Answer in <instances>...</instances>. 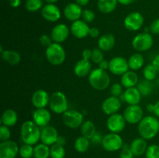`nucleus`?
Instances as JSON below:
<instances>
[{
	"label": "nucleus",
	"instance_id": "obj_9",
	"mask_svg": "<svg viewBox=\"0 0 159 158\" xmlns=\"http://www.w3.org/2000/svg\"><path fill=\"white\" fill-rule=\"evenodd\" d=\"M123 116L127 123L135 125L139 123L144 118V112L139 105H131L125 108Z\"/></svg>",
	"mask_w": 159,
	"mask_h": 158
},
{
	"label": "nucleus",
	"instance_id": "obj_25",
	"mask_svg": "<svg viewBox=\"0 0 159 158\" xmlns=\"http://www.w3.org/2000/svg\"><path fill=\"white\" fill-rule=\"evenodd\" d=\"M121 76L120 84L124 88H133L138 84V75L134 71H128Z\"/></svg>",
	"mask_w": 159,
	"mask_h": 158
},
{
	"label": "nucleus",
	"instance_id": "obj_7",
	"mask_svg": "<svg viewBox=\"0 0 159 158\" xmlns=\"http://www.w3.org/2000/svg\"><path fill=\"white\" fill-rule=\"evenodd\" d=\"M102 147L108 152H115L120 150L124 145V141L119 133H110L103 136Z\"/></svg>",
	"mask_w": 159,
	"mask_h": 158
},
{
	"label": "nucleus",
	"instance_id": "obj_43",
	"mask_svg": "<svg viewBox=\"0 0 159 158\" xmlns=\"http://www.w3.org/2000/svg\"><path fill=\"white\" fill-rule=\"evenodd\" d=\"M82 20H84L85 23H90L94 21L96 15H95V13L93 12V11H92L91 9H85L82 12Z\"/></svg>",
	"mask_w": 159,
	"mask_h": 158
},
{
	"label": "nucleus",
	"instance_id": "obj_17",
	"mask_svg": "<svg viewBox=\"0 0 159 158\" xmlns=\"http://www.w3.org/2000/svg\"><path fill=\"white\" fill-rule=\"evenodd\" d=\"M58 136L57 130L54 126L47 125V126L42 128L40 141L43 144H46L48 146H52L57 143Z\"/></svg>",
	"mask_w": 159,
	"mask_h": 158
},
{
	"label": "nucleus",
	"instance_id": "obj_14",
	"mask_svg": "<svg viewBox=\"0 0 159 158\" xmlns=\"http://www.w3.org/2000/svg\"><path fill=\"white\" fill-rule=\"evenodd\" d=\"M20 152L18 144L12 140L1 142L0 158H16Z\"/></svg>",
	"mask_w": 159,
	"mask_h": 158
},
{
	"label": "nucleus",
	"instance_id": "obj_35",
	"mask_svg": "<svg viewBox=\"0 0 159 158\" xmlns=\"http://www.w3.org/2000/svg\"><path fill=\"white\" fill-rule=\"evenodd\" d=\"M158 72V71L155 69L153 64H148L147 66L144 67V70H143V75H144V79L152 81L156 78Z\"/></svg>",
	"mask_w": 159,
	"mask_h": 158
},
{
	"label": "nucleus",
	"instance_id": "obj_49",
	"mask_svg": "<svg viewBox=\"0 0 159 158\" xmlns=\"http://www.w3.org/2000/svg\"><path fill=\"white\" fill-rule=\"evenodd\" d=\"M99 34H100V32H99V29L97 27H91L89 29V35L93 37V38H96V37H99Z\"/></svg>",
	"mask_w": 159,
	"mask_h": 158
},
{
	"label": "nucleus",
	"instance_id": "obj_37",
	"mask_svg": "<svg viewBox=\"0 0 159 158\" xmlns=\"http://www.w3.org/2000/svg\"><path fill=\"white\" fill-rule=\"evenodd\" d=\"M50 148L51 158H64L65 156V150L62 146L55 143L51 146Z\"/></svg>",
	"mask_w": 159,
	"mask_h": 158
},
{
	"label": "nucleus",
	"instance_id": "obj_57",
	"mask_svg": "<svg viewBox=\"0 0 159 158\" xmlns=\"http://www.w3.org/2000/svg\"><path fill=\"white\" fill-rule=\"evenodd\" d=\"M154 108H155V105L153 104H148L147 105V110L151 112H154Z\"/></svg>",
	"mask_w": 159,
	"mask_h": 158
},
{
	"label": "nucleus",
	"instance_id": "obj_34",
	"mask_svg": "<svg viewBox=\"0 0 159 158\" xmlns=\"http://www.w3.org/2000/svg\"><path fill=\"white\" fill-rule=\"evenodd\" d=\"M138 89L141 92V95L142 96H147L150 94L153 91V85H152V81H148L146 79L141 81V82L138 84L137 86Z\"/></svg>",
	"mask_w": 159,
	"mask_h": 158
},
{
	"label": "nucleus",
	"instance_id": "obj_15",
	"mask_svg": "<svg viewBox=\"0 0 159 158\" xmlns=\"http://www.w3.org/2000/svg\"><path fill=\"white\" fill-rule=\"evenodd\" d=\"M41 15L47 21L55 23L61 19V12L60 9L56 5L53 3H48L42 8Z\"/></svg>",
	"mask_w": 159,
	"mask_h": 158
},
{
	"label": "nucleus",
	"instance_id": "obj_56",
	"mask_svg": "<svg viewBox=\"0 0 159 158\" xmlns=\"http://www.w3.org/2000/svg\"><path fill=\"white\" fill-rule=\"evenodd\" d=\"M154 114H155L157 117H159V100L155 104V108H154Z\"/></svg>",
	"mask_w": 159,
	"mask_h": 158
},
{
	"label": "nucleus",
	"instance_id": "obj_1",
	"mask_svg": "<svg viewBox=\"0 0 159 158\" xmlns=\"http://www.w3.org/2000/svg\"><path fill=\"white\" fill-rule=\"evenodd\" d=\"M41 129L34 121L26 120L20 127V136L24 143L34 145L40 140Z\"/></svg>",
	"mask_w": 159,
	"mask_h": 158
},
{
	"label": "nucleus",
	"instance_id": "obj_33",
	"mask_svg": "<svg viewBox=\"0 0 159 158\" xmlns=\"http://www.w3.org/2000/svg\"><path fill=\"white\" fill-rule=\"evenodd\" d=\"M90 145L89 139L86 138L85 136H79L75 141L74 147L75 149L79 153H85L88 150Z\"/></svg>",
	"mask_w": 159,
	"mask_h": 158
},
{
	"label": "nucleus",
	"instance_id": "obj_52",
	"mask_svg": "<svg viewBox=\"0 0 159 158\" xmlns=\"http://www.w3.org/2000/svg\"><path fill=\"white\" fill-rule=\"evenodd\" d=\"M152 64H153V66L155 67V69L159 72V54L155 56V57L153 59V60H152Z\"/></svg>",
	"mask_w": 159,
	"mask_h": 158
},
{
	"label": "nucleus",
	"instance_id": "obj_5",
	"mask_svg": "<svg viewBox=\"0 0 159 158\" xmlns=\"http://www.w3.org/2000/svg\"><path fill=\"white\" fill-rule=\"evenodd\" d=\"M50 109L56 114H63L68 110V102L66 95L60 91H54L50 97Z\"/></svg>",
	"mask_w": 159,
	"mask_h": 158
},
{
	"label": "nucleus",
	"instance_id": "obj_20",
	"mask_svg": "<svg viewBox=\"0 0 159 158\" xmlns=\"http://www.w3.org/2000/svg\"><path fill=\"white\" fill-rule=\"evenodd\" d=\"M51 119V115L49 110L47 108H36L33 112V121L40 127H45L48 125Z\"/></svg>",
	"mask_w": 159,
	"mask_h": 158
},
{
	"label": "nucleus",
	"instance_id": "obj_21",
	"mask_svg": "<svg viewBox=\"0 0 159 158\" xmlns=\"http://www.w3.org/2000/svg\"><path fill=\"white\" fill-rule=\"evenodd\" d=\"M82 6L78 5L77 3H69L67 5L64 9V15L68 20L75 22L76 20H80L82 17Z\"/></svg>",
	"mask_w": 159,
	"mask_h": 158
},
{
	"label": "nucleus",
	"instance_id": "obj_30",
	"mask_svg": "<svg viewBox=\"0 0 159 158\" xmlns=\"http://www.w3.org/2000/svg\"><path fill=\"white\" fill-rule=\"evenodd\" d=\"M127 60H128L129 68L132 71H138L141 69L144 64V57L140 53L132 54Z\"/></svg>",
	"mask_w": 159,
	"mask_h": 158
},
{
	"label": "nucleus",
	"instance_id": "obj_24",
	"mask_svg": "<svg viewBox=\"0 0 159 158\" xmlns=\"http://www.w3.org/2000/svg\"><path fill=\"white\" fill-rule=\"evenodd\" d=\"M115 37L113 34L107 33L101 36L98 40V47L102 51H110L115 46Z\"/></svg>",
	"mask_w": 159,
	"mask_h": 158
},
{
	"label": "nucleus",
	"instance_id": "obj_22",
	"mask_svg": "<svg viewBox=\"0 0 159 158\" xmlns=\"http://www.w3.org/2000/svg\"><path fill=\"white\" fill-rule=\"evenodd\" d=\"M141 94L136 87L129 88L124 91L122 98L129 105H138L141 100Z\"/></svg>",
	"mask_w": 159,
	"mask_h": 158
},
{
	"label": "nucleus",
	"instance_id": "obj_45",
	"mask_svg": "<svg viewBox=\"0 0 159 158\" xmlns=\"http://www.w3.org/2000/svg\"><path fill=\"white\" fill-rule=\"evenodd\" d=\"M39 41H40V43L42 46L46 48L53 43L52 38H51V36L48 35V34H43V35L40 36Z\"/></svg>",
	"mask_w": 159,
	"mask_h": 158
},
{
	"label": "nucleus",
	"instance_id": "obj_55",
	"mask_svg": "<svg viewBox=\"0 0 159 158\" xmlns=\"http://www.w3.org/2000/svg\"><path fill=\"white\" fill-rule=\"evenodd\" d=\"M118 2L120 3L121 5H124V6H127L131 3H133L135 0H117Z\"/></svg>",
	"mask_w": 159,
	"mask_h": 158
},
{
	"label": "nucleus",
	"instance_id": "obj_3",
	"mask_svg": "<svg viewBox=\"0 0 159 158\" xmlns=\"http://www.w3.org/2000/svg\"><path fill=\"white\" fill-rule=\"evenodd\" d=\"M89 82L94 89L103 91L110 86V77L107 71L98 68L90 72L89 75Z\"/></svg>",
	"mask_w": 159,
	"mask_h": 158
},
{
	"label": "nucleus",
	"instance_id": "obj_46",
	"mask_svg": "<svg viewBox=\"0 0 159 158\" xmlns=\"http://www.w3.org/2000/svg\"><path fill=\"white\" fill-rule=\"evenodd\" d=\"M102 139H103V136H102V134L98 133V132H96V134H95L94 136L89 139V140H90V143L95 144V145H97V144L102 143Z\"/></svg>",
	"mask_w": 159,
	"mask_h": 158
},
{
	"label": "nucleus",
	"instance_id": "obj_18",
	"mask_svg": "<svg viewBox=\"0 0 159 158\" xmlns=\"http://www.w3.org/2000/svg\"><path fill=\"white\" fill-rule=\"evenodd\" d=\"M89 26L84 20H76L72 22L70 27L71 34L78 39L85 38L89 33Z\"/></svg>",
	"mask_w": 159,
	"mask_h": 158
},
{
	"label": "nucleus",
	"instance_id": "obj_26",
	"mask_svg": "<svg viewBox=\"0 0 159 158\" xmlns=\"http://www.w3.org/2000/svg\"><path fill=\"white\" fill-rule=\"evenodd\" d=\"M130 146L134 155L136 156H142L144 153H145L148 148L146 139H143L142 137H138L134 139Z\"/></svg>",
	"mask_w": 159,
	"mask_h": 158
},
{
	"label": "nucleus",
	"instance_id": "obj_8",
	"mask_svg": "<svg viewBox=\"0 0 159 158\" xmlns=\"http://www.w3.org/2000/svg\"><path fill=\"white\" fill-rule=\"evenodd\" d=\"M62 122L70 129H77L81 127L84 122L82 113L77 110H68L62 114Z\"/></svg>",
	"mask_w": 159,
	"mask_h": 158
},
{
	"label": "nucleus",
	"instance_id": "obj_28",
	"mask_svg": "<svg viewBox=\"0 0 159 158\" xmlns=\"http://www.w3.org/2000/svg\"><path fill=\"white\" fill-rule=\"evenodd\" d=\"M1 57L5 62L12 66L18 64L21 61V56L17 51L15 50H2L1 49Z\"/></svg>",
	"mask_w": 159,
	"mask_h": 158
},
{
	"label": "nucleus",
	"instance_id": "obj_54",
	"mask_svg": "<svg viewBox=\"0 0 159 158\" xmlns=\"http://www.w3.org/2000/svg\"><path fill=\"white\" fill-rule=\"evenodd\" d=\"M89 0H75V3L79 5L80 6H85L89 4Z\"/></svg>",
	"mask_w": 159,
	"mask_h": 158
},
{
	"label": "nucleus",
	"instance_id": "obj_6",
	"mask_svg": "<svg viewBox=\"0 0 159 158\" xmlns=\"http://www.w3.org/2000/svg\"><path fill=\"white\" fill-rule=\"evenodd\" d=\"M153 37L147 32L138 34L132 40L133 48L139 52H144L150 50L153 46Z\"/></svg>",
	"mask_w": 159,
	"mask_h": 158
},
{
	"label": "nucleus",
	"instance_id": "obj_12",
	"mask_svg": "<svg viewBox=\"0 0 159 158\" xmlns=\"http://www.w3.org/2000/svg\"><path fill=\"white\" fill-rule=\"evenodd\" d=\"M128 60L123 57H115L110 60L109 71L115 75H123L128 71Z\"/></svg>",
	"mask_w": 159,
	"mask_h": 158
},
{
	"label": "nucleus",
	"instance_id": "obj_40",
	"mask_svg": "<svg viewBox=\"0 0 159 158\" xmlns=\"http://www.w3.org/2000/svg\"><path fill=\"white\" fill-rule=\"evenodd\" d=\"M104 60V55L102 50L99 49V47L94 48L93 50V54H92L91 60L95 64H99L101 61Z\"/></svg>",
	"mask_w": 159,
	"mask_h": 158
},
{
	"label": "nucleus",
	"instance_id": "obj_38",
	"mask_svg": "<svg viewBox=\"0 0 159 158\" xmlns=\"http://www.w3.org/2000/svg\"><path fill=\"white\" fill-rule=\"evenodd\" d=\"M34 147L32 145L24 143L20 147L19 153L22 158H31L34 156Z\"/></svg>",
	"mask_w": 159,
	"mask_h": 158
},
{
	"label": "nucleus",
	"instance_id": "obj_2",
	"mask_svg": "<svg viewBox=\"0 0 159 158\" xmlns=\"http://www.w3.org/2000/svg\"><path fill=\"white\" fill-rule=\"evenodd\" d=\"M138 133L144 139H152L159 133V121L152 116H144L138 123Z\"/></svg>",
	"mask_w": 159,
	"mask_h": 158
},
{
	"label": "nucleus",
	"instance_id": "obj_11",
	"mask_svg": "<svg viewBox=\"0 0 159 158\" xmlns=\"http://www.w3.org/2000/svg\"><path fill=\"white\" fill-rule=\"evenodd\" d=\"M126 122H127L123 115L115 113L109 116L107 120V126L110 133H120L125 128Z\"/></svg>",
	"mask_w": 159,
	"mask_h": 158
},
{
	"label": "nucleus",
	"instance_id": "obj_47",
	"mask_svg": "<svg viewBox=\"0 0 159 158\" xmlns=\"http://www.w3.org/2000/svg\"><path fill=\"white\" fill-rule=\"evenodd\" d=\"M150 31L153 34H159V19H156L150 25Z\"/></svg>",
	"mask_w": 159,
	"mask_h": 158
},
{
	"label": "nucleus",
	"instance_id": "obj_10",
	"mask_svg": "<svg viewBox=\"0 0 159 158\" xmlns=\"http://www.w3.org/2000/svg\"><path fill=\"white\" fill-rule=\"evenodd\" d=\"M144 19L142 14L139 12H133L125 17L124 21V26L128 30L135 32L141 29L144 24Z\"/></svg>",
	"mask_w": 159,
	"mask_h": 158
},
{
	"label": "nucleus",
	"instance_id": "obj_32",
	"mask_svg": "<svg viewBox=\"0 0 159 158\" xmlns=\"http://www.w3.org/2000/svg\"><path fill=\"white\" fill-rule=\"evenodd\" d=\"M49 156H51V148L49 146L41 143L34 147V158H48Z\"/></svg>",
	"mask_w": 159,
	"mask_h": 158
},
{
	"label": "nucleus",
	"instance_id": "obj_27",
	"mask_svg": "<svg viewBox=\"0 0 159 158\" xmlns=\"http://www.w3.org/2000/svg\"><path fill=\"white\" fill-rule=\"evenodd\" d=\"M18 121V115L15 110L12 108H8L3 112L1 117V122L2 125L8 127L15 125Z\"/></svg>",
	"mask_w": 159,
	"mask_h": 158
},
{
	"label": "nucleus",
	"instance_id": "obj_51",
	"mask_svg": "<svg viewBox=\"0 0 159 158\" xmlns=\"http://www.w3.org/2000/svg\"><path fill=\"white\" fill-rule=\"evenodd\" d=\"M9 3L11 7L17 8L21 4V0H9Z\"/></svg>",
	"mask_w": 159,
	"mask_h": 158
},
{
	"label": "nucleus",
	"instance_id": "obj_50",
	"mask_svg": "<svg viewBox=\"0 0 159 158\" xmlns=\"http://www.w3.org/2000/svg\"><path fill=\"white\" fill-rule=\"evenodd\" d=\"M109 64H110V61H107V60L104 59L99 64V68L103 70V71H107V69H109Z\"/></svg>",
	"mask_w": 159,
	"mask_h": 158
},
{
	"label": "nucleus",
	"instance_id": "obj_16",
	"mask_svg": "<svg viewBox=\"0 0 159 158\" xmlns=\"http://www.w3.org/2000/svg\"><path fill=\"white\" fill-rule=\"evenodd\" d=\"M121 108V101L118 97L110 96L107 98L102 103V110L106 115H111L117 113Z\"/></svg>",
	"mask_w": 159,
	"mask_h": 158
},
{
	"label": "nucleus",
	"instance_id": "obj_4",
	"mask_svg": "<svg viewBox=\"0 0 159 158\" xmlns=\"http://www.w3.org/2000/svg\"><path fill=\"white\" fill-rule=\"evenodd\" d=\"M45 56L51 64L58 66L65 62L66 53L61 43H53L45 50Z\"/></svg>",
	"mask_w": 159,
	"mask_h": 158
},
{
	"label": "nucleus",
	"instance_id": "obj_13",
	"mask_svg": "<svg viewBox=\"0 0 159 158\" xmlns=\"http://www.w3.org/2000/svg\"><path fill=\"white\" fill-rule=\"evenodd\" d=\"M70 28L65 23H59L53 27L51 32V37L54 43H61L68 39L69 36Z\"/></svg>",
	"mask_w": 159,
	"mask_h": 158
},
{
	"label": "nucleus",
	"instance_id": "obj_23",
	"mask_svg": "<svg viewBox=\"0 0 159 158\" xmlns=\"http://www.w3.org/2000/svg\"><path fill=\"white\" fill-rule=\"evenodd\" d=\"M92 71V64L89 60L82 59L75 64L74 67V73L79 77H86L89 75Z\"/></svg>",
	"mask_w": 159,
	"mask_h": 158
},
{
	"label": "nucleus",
	"instance_id": "obj_42",
	"mask_svg": "<svg viewBox=\"0 0 159 158\" xmlns=\"http://www.w3.org/2000/svg\"><path fill=\"white\" fill-rule=\"evenodd\" d=\"M11 132L9 127L2 124V125L0 126V140L2 142L9 140Z\"/></svg>",
	"mask_w": 159,
	"mask_h": 158
},
{
	"label": "nucleus",
	"instance_id": "obj_58",
	"mask_svg": "<svg viewBox=\"0 0 159 158\" xmlns=\"http://www.w3.org/2000/svg\"><path fill=\"white\" fill-rule=\"evenodd\" d=\"M45 2H47L48 3H53L54 4V2H57L58 0H44Z\"/></svg>",
	"mask_w": 159,
	"mask_h": 158
},
{
	"label": "nucleus",
	"instance_id": "obj_41",
	"mask_svg": "<svg viewBox=\"0 0 159 158\" xmlns=\"http://www.w3.org/2000/svg\"><path fill=\"white\" fill-rule=\"evenodd\" d=\"M120 158H134V153L130 149V146L127 143H124L122 148L120 149Z\"/></svg>",
	"mask_w": 159,
	"mask_h": 158
},
{
	"label": "nucleus",
	"instance_id": "obj_29",
	"mask_svg": "<svg viewBox=\"0 0 159 158\" xmlns=\"http://www.w3.org/2000/svg\"><path fill=\"white\" fill-rule=\"evenodd\" d=\"M117 3V0H98L97 6L102 13L109 14L116 9Z\"/></svg>",
	"mask_w": 159,
	"mask_h": 158
},
{
	"label": "nucleus",
	"instance_id": "obj_19",
	"mask_svg": "<svg viewBox=\"0 0 159 158\" xmlns=\"http://www.w3.org/2000/svg\"><path fill=\"white\" fill-rule=\"evenodd\" d=\"M50 97L51 96L48 91L43 89H39L33 94L31 102L36 108H43L49 105Z\"/></svg>",
	"mask_w": 159,
	"mask_h": 158
},
{
	"label": "nucleus",
	"instance_id": "obj_44",
	"mask_svg": "<svg viewBox=\"0 0 159 158\" xmlns=\"http://www.w3.org/2000/svg\"><path fill=\"white\" fill-rule=\"evenodd\" d=\"M123 85L120 83H114L110 88V94L112 96L119 97L123 93Z\"/></svg>",
	"mask_w": 159,
	"mask_h": 158
},
{
	"label": "nucleus",
	"instance_id": "obj_36",
	"mask_svg": "<svg viewBox=\"0 0 159 158\" xmlns=\"http://www.w3.org/2000/svg\"><path fill=\"white\" fill-rule=\"evenodd\" d=\"M25 6L29 12H37L43 7V0H26Z\"/></svg>",
	"mask_w": 159,
	"mask_h": 158
},
{
	"label": "nucleus",
	"instance_id": "obj_53",
	"mask_svg": "<svg viewBox=\"0 0 159 158\" xmlns=\"http://www.w3.org/2000/svg\"><path fill=\"white\" fill-rule=\"evenodd\" d=\"M56 143L59 144V145L64 147V146L65 145V143H66V139H65L64 136H59L58 138H57V143Z\"/></svg>",
	"mask_w": 159,
	"mask_h": 158
},
{
	"label": "nucleus",
	"instance_id": "obj_39",
	"mask_svg": "<svg viewBox=\"0 0 159 158\" xmlns=\"http://www.w3.org/2000/svg\"><path fill=\"white\" fill-rule=\"evenodd\" d=\"M146 158H159V146L152 144L148 146L145 152Z\"/></svg>",
	"mask_w": 159,
	"mask_h": 158
},
{
	"label": "nucleus",
	"instance_id": "obj_31",
	"mask_svg": "<svg viewBox=\"0 0 159 158\" xmlns=\"http://www.w3.org/2000/svg\"><path fill=\"white\" fill-rule=\"evenodd\" d=\"M80 128L82 136H85V137L88 138V139H91L96 133V125H95V124L93 123L91 120L84 121Z\"/></svg>",
	"mask_w": 159,
	"mask_h": 158
},
{
	"label": "nucleus",
	"instance_id": "obj_48",
	"mask_svg": "<svg viewBox=\"0 0 159 158\" xmlns=\"http://www.w3.org/2000/svg\"><path fill=\"white\" fill-rule=\"evenodd\" d=\"M92 54H93V50H91L90 49H85L82 53V59H85V60H91L92 58Z\"/></svg>",
	"mask_w": 159,
	"mask_h": 158
}]
</instances>
